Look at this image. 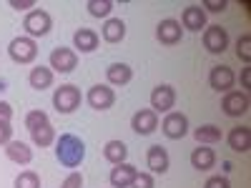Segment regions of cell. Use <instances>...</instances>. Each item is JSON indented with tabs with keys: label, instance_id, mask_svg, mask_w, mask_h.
<instances>
[{
	"label": "cell",
	"instance_id": "cell-30",
	"mask_svg": "<svg viewBox=\"0 0 251 188\" xmlns=\"http://www.w3.org/2000/svg\"><path fill=\"white\" fill-rule=\"evenodd\" d=\"M15 188H40V176L35 171H23L15 178Z\"/></svg>",
	"mask_w": 251,
	"mask_h": 188
},
{
	"label": "cell",
	"instance_id": "cell-33",
	"mask_svg": "<svg viewBox=\"0 0 251 188\" xmlns=\"http://www.w3.org/2000/svg\"><path fill=\"white\" fill-rule=\"evenodd\" d=\"M203 188H231V183H228V178H224V176H211Z\"/></svg>",
	"mask_w": 251,
	"mask_h": 188
},
{
	"label": "cell",
	"instance_id": "cell-7",
	"mask_svg": "<svg viewBox=\"0 0 251 188\" xmlns=\"http://www.w3.org/2000/svg\"><path fill=\"white\" fill-rule=\"evenodd\" d=\"M203 48H206L208 53H214V55L224 53V50L228 48V33H226V28H221V25H208L206 33H203Z\"/></svg>",
	"mask_w": 251,
	"mask_h": 188
},
{
	"label": "cell",
	"instance_id": "cell-16",
	"mask_svg": "<svg viewBox=\"0 0 251 188\" xmlns=\"http://www.w3.org/2000/svg\"><path fill=\"white\" fill-rule=\"evenodd\" d=\"M5 156H8L13 163H18V165H28V163L33 161L30 145L23 143V141H10V143L5 145Z\"/></svg>",
	"mask_w": 251,
	"mask_h": 188
},
{
	"label": "cell",
	"instance_id": "cell-8",
	"mask_svg": "<svg viewBox=\"0 0 251 188\" xmlns=\"http://www.w3.org/2000/svg\"><path fill=\"white\" fill-rule=\"evenodd\" d=\"M75 66H78L75 50L63 48V46L53 48V53H50V70H55V73H71Z\"/></svg>",
	"mask_w": 251,
	"mask_h": 188
},
{
	"label": "cell",
	"instance_id": "cell-31",
	"mask_svg": "<svg viewBox=\"0 0 251 188\" xmlns=\"http://www.w3.org/2000/svg\"><path fill=\"white\" fill-rule=\"evenodd\" d=\"M131 188H153V176L151 173H136L131 181Z\"/></svg>",
	"mask_w": 251,
	"mask_h": 188
},
{
	"label": "cell",
	"instance_id": "cell-28",
	"mask_svg": "<svg viewBox=\"0 0 251 188\" xmlns=\"http://www.w3.org/2000/svg\"><path fill=\"white\" fill-rule=\"evenodd\" d=\"M50 120H48V113L46 111H30L28 116H25V128L28 131H35V128H40V125H48Z\"/></svg>",
	"mask_w": 251,
	"mask_h": 188
},
{
	"label": "cell",
	"instance_id": "cell-36",
	"mask_svg": "<svg viewBox=\"0 0 251 188\" xmlns=\"http://www.w3.org/2000/svg\"><path fill=\"white\" fill-rule=\"evenodd\" d=\"M10 8H15V10H28V8H35V0H10Z\"/></svg>",
	"mask_w": 251,
	"mask_h": 188
},
{
	"label": "cell",
	"instance_id": "cell-25",
	"mask_svg": "<svg viewBox=\"0 0 251 188\" xmlns=\"http://www.w3.org/2000/svg\"><path fill=\"white\" fill-rule=\"evenodd\" d=\"M30 136H33V143H35V145H40V148H48V145H53V141H55V128L48 123V125H40V128L30 131Z\"/></svg>",
	"mask_w": 251,
	"mask_h": 188
},
{
	"label": "cell",
	"instance_id": "cell-9",
	"mask_svg": "<svg viewBox=\"0 0 251 188\" xmlns=\"http://www.w3.org/2000/svg\"><path fill=\"white\" fill-rule=\"evenodd\" d=\"M176 106V91L171 86H156L151 93V111L153 113H171Z\"/></svg>",
	"mask_w": 251,
	"mask_h": 188
},
{
	"label": "cell",
	"instance_id": "cell-24",
	"mask_svg": "<svg viewBox=\"0 0 251 188\" xmlns=\"http://www.w3.org/2000/svg\"><path fill=\"white\" fill-rule=\"evenodd\" d=\"M126 156H128V148H126L123 141H108L103 145V158L108 163L118 165V163H126Z\"/></svg>",
	"mask_w": 251,
	"mask_h": 188
},
{
	"label": "cell",
	"instance_id": "cell-6",
	"mask_svg": "<svg viewBox=\"0 0 251 188\" xmlns=\"http://www.w3.org/2000/svg\"><path fill=\"white\" fill-rule=\"evenodd\" d=\"M161 131H163V136H166V138L178 141V138H183V136L188 133V118H186L183 113H178V111H171L169 116L163 118Z\"/></svg>",
	"mask_w": 251,
	"mask_h": 188
},
{
	"label": "cell",
	"instance_id": "cell-22",
	"mask_svg": "<svg viewBox=\"0 0 251 188\" xmlns=\"http://www.w3.org/2000/svg\"><path fill=\"white\" fill-rule=\"evenodd\" d=\"M106 78H108L111 86H126V83H131L133 70H131V66H126V63H113L106 70Z\"/></svg>",
	"mask_w": 251,
	"mask_h": 188
},
{
	"label": "cell",
	"instance_id": "cell-17",
	"mask_svg": "<svg viewBox=\"0 0 251 188\" xmlns=\"http://www.w3.org/2000/svg\"><path fill=\"white\" fill-rule=\"evenodd\" d=\"M228 148L236 151V153H246L251 148V131L246 128V125H236V128H231V133H228Z\"/></svg>",
	"mask_w": 251,
	"mask_h": 188
},
{
	"label": "cell",
	"instance_id": "cell-37",
	"mask_svg": "<svg viewBox=\"0 0 251 188\" xmlns=\"http://www.w3.org/2000/svg\"><path fill=\"white\" fill-rule=\"evenodd\" d=\"M10 118H13V108H10V103L0 100V120H8V123H10Z\"/></svg>",
	"mask_w": 251,
	"mask_h": 188
},
{
	"label": "cell",
	"instance_id": "cell-12",
	"mask_svg": "<svg viewBox=\"0 0 251 188\" xmlns=\"http://www.w3.org/2000/svg\"><path fill=\"white\" fill-rule=\"evenodd\" d=\"M234 80H236V75H234V70L228 66H214L211 73H208V86H211L214 91H219V93H228V91H231Z\"/></svg>",
	"mask_w": 251,
	"mask_h": 188
},
{
	"label": "cell",
	"instance_id": "cell-20",
	"mask_svg": "<svg viewBox=\"0 0 251 188\" xmlns=\"http://www.w3.org/2000/svg\"><path fill=\"white\" fill-rule=\"evenodd\" d=\"M100 35L106 43H121V40L126 38V23L121 18H108L106 25L100 28Z\"/></svg>",
	"mask_w": 251,
	"mask_h": 188
},
{
	"label": "cell",
	"instance_id": "cell-14",
	"mask_svg": "<svg viewBox=\"0 0 251 188\" xmlns=\"http://www.w3.org/2000/svg\"><path fill=\"white\" fill-rule=\"evenodd\" d=\"M146 161H149V168L153 173H161V176L169 171V165H171V158H169L163 145H151L149 153H146Z\"/></svg>",
	"mask_w": 251,
	"mask_h": 188
},
{
	"label": "cell",
	"instance_id": "cell-38",
	"mask_svg": "<svg viewBox=\"0 0 251 188\" xmlns=\"http://www.w3.org/2000/svg\"><path fill=\"white\" fill-rule=\"evenodd\" d=\"M241 88H251V68L241 70Z\"/></svg>",
	"mask_w": 251,
	"mask_h": 188
},
{
	"label": "cell",
	"instance_id": "cell-10",
	"mask_svg": "<svg viewBox=\"0 0 251 188\" xmlns=\"http://www.w3.org/2000/svg\"><path fill=\"white\" fill-rule=\"evenodd\" d=\"M181 35H183V28H181L178 20H174V18L161 20L158 28H156V38H158L161 46H176V43H181Z\"/></svg>",
	"mask_w": 251,
	"mask_h": 188
},
{
	"label": "cell",
	"instance_id": "cell-32",
	"mask_svg": "<svg viewBox=\"0 0 251 188\" xmlns=\"http://www.w3.org/2000/svg\"><path fill=\"white\" fill-rule=\"evenodd\" d=\"M13 141V128L8 120H0V145H8Z\"/></svg>",
	"mask_w": 251,
	"mask_h": 188
},
{
	"label": "cell",
	"instance_id": "cell-3",
	"mask_svg": "<svg viewBox=\"0 0 251 188\" xmlns=\"http://www.w3.org/2000/svg\"><path fill=\"white\" fill-rule=\"evenodd\" d=\"M53 106H55V111L58 113H73L78 106H80V91L75 88V86H60V88H55V93H53Z\"/></svg>",
	"mask_w": 251,
	"mask_h": 188
},
{
	"label": "cell",
	"instance_id": "cell-5",
	"mask_svg": "<svg viewBox=\"0 0 251 188\" xmlns=\"http://www.w3.org/2000/svg\"><path fill=\"white\" fill-rule=\"evenodd\" d=\"M221 111L228 118H241L244 113H249V95L244 91H228L221 100Z\"/></svg>",
	"mask_w": 251,
	"mask_h": 188
},
{
	"label": "cell",
	"instance_id": "cell-35",
	"mask_svg": "<svg viewBox=\"0 0 251 188\" xmlns=\"http://www.w3.org/2000/svg\"><path fill=\"white\" fill-rule=\"evenodd\" d=\"M60 188H83V176L80 173H71L66 181H63Z\"/></svg>",
	"mask_w": 251,
	"mask_h": 188
},
{
	"label": "cell",
	"instance_id": "cell-13",
	"mask_svg": "<svg viewBox=\"0 0 251 188\" xmlns=\"http://www.w3.org/2000/svg\"><path fill=\"white\" fill-rule=\"evenodd\" d=\"M86 100H88V106H91L93 111H108L113 103H116V93H113V88H108V86H93V88L88 91Z\"/></svg>",
	"mask_w": 251,
	"mask_h": 188
},
{
	"label": "cell",
	"instance_id": "cell-19",
	"mask_svg": "<svg viewBox=\"0 0 251 188\" xmlns=\"http://www.w3.org/2000/svg\"><path fill=\"white\" fill-rule=\"evenodd\" d=\"M98 33L96 30H91V28H80V30H75V35H73V46H75V50H80V53H93L96 48H98Z\"/></svg>",
	"mask_w": 251,
	"mask_h": 188
},
{
	"label": "cell",
	"instance_id": "cell-21",
	"mask_svg": "<svg viewBox=\"0 0 251 188\" xmlns=\"http://www.w3.org/2000/svg\"><path fill=\"white\" fill-rule=\"evenodd\" d=\"M191 165L196 171H208L216 165V153L214 148H206V145H201V148H194L191 153Z\"/></svg>",
	"mask_w": 251,
	"mask_h": 188
},
{
	"label": "cell",
	"instance_id": "cell-26",
	"mask_svg": "<svg viewBox=\"0 0 251 188\" xmlns=\"http://www.w3.org/2000/svg\"><path fill=\"white\" fill-rule=\"evenodd\" d=\"M194 136H196L199 143H219L221 141V128L214 125V123H206V125H201V128L194 131Z\"/></svg>",
	"mask_w": 251,
	"mask_h": 188
},
{
	"label": "cell",
	"instance_id": "cell-1",
	"mask_svg": "<svg viewBox=\"0 0 251 188\" xmlns=\"http://www.w3.org/2000/svg\"><path fill=\"white\" fill-rule=\"evenodd\" d=\"M55 158L60 161V165L66 168H75L86 158V143L73 133H63L55 143Z\"/></svg>",
	"mask_w": 251,
	"mask_h": 188
},
{
	"label": "cell",
	"instance_id": "cell-34",
	"mask_svg": "<svg viewBox=\"0 0 251 188\" xmlns=\"http://www.w3.org/2000/svg\"><path fill=\"white\" fill-rule=\"evenodd\" d=\"M201 8H208L211 13H224L226 10V0H203Z\"/></svg>",
	"mask_w": 251,
	"mask_h": 188
},
{
	"label": "cell",
	"instance_id": "cell-29",
	"mask_svg": "<svg viewBox=\"0 0 251 188\" xmlns=\"http://www.w3.org/2000/svg\"><path fill=\"white\" fill-rule=\"evenodd\" d=\"M236 55H239V60L251 63V35L249 33L239 35V40H236Z\"/></svg>",
	"mask_w": 251,
	"mask_h": 188
},
{
	"label": "cell",
	"instance_id": "cell-27",
	"mask_svg": "<svg viewBox=\"0 0 251 188\" xmlns=\"http://www.w3.org/2000/svg\"><path fill=\"white\" fill-rule=\"evenodd\" d=\"M86 8H88V13L93 18H108L111 10H113V3H111V0H88Z\"/></svg>",
	"mask_w": 251,
	"mask_h": 188
},
{
	"label": "cell",
	"instance_id": "cell-23",
	"mask_svg": "<svg viewBox=\"0 0 251 188\" xmlns=\"http://www.w3.org/2000/svg\"><path fill=\"white\" fill-rule=\"evenodd\" d=\"M28 83H30V88H35V91H46V88L53 86V70L46 68V66H38V68L30 70Z\"/></svg>",
	"mask_w": 251,
	"mask_h": 188
},
{
	"label": "cell",
	"instance_id": "cell-11",
	"mask_svg": "<svg viewBox=\"0 0 251 188\" xmlns=\"http://www.w3.org/2000/svg\"><path fill=\"white\" fill-rule=\"evenodd\" d=\"M131 128H133L138 136H151V133L158 128V113H153L151 108L136 111L133 118H131Z\"/></svg>",
	"mask_w": 251,
	"mask_h": 188
},
{
	"label": "cell",
	"instance_id": "cell-2",
	"mask_svg": "<svg viewBox=\"0 0 251 188\" xmlns=\"http://www.w3.org/2000/svg\"><path fill=\"white\" fill-rule=\"evenodd\" d=\"M23 28L28 30V38H43L53 28V18H50L48 10H33V13L25 15Z\"/></svg>",
	"mask_w": 251,
	"mask_h": 188
},
{
	"label": "cell",
	"instance_id": "cell-15",
	"mask_svg": "<svg viewBox=\"0 0 251 188\" xmlns=\"http://www.w3.org/2000/svg\"><path fill=\"white\" fill-rule=\"evenodd\" d=\"M181 23H183L186 30L199 33L201 28H206V10L201 5H188L183 10V15H181Z\"/></svg>",
	"mask_w": 251,
	"mask_h": 188
},
{
	"label": "cell",
	"instance_id": "cell-18",
	"mask_svg": "<svg viewBox=\"0 0 251 188\" xmlns=\"http://www.w3.org/2000/svg\"><path fill=\"white\" fill-rule=\"evenodd\" d=\"M136 165L131 163H118L116 168L111 171V186L113 188H131V181L136 178Z\"/></svg>",
	"mask_w": 251,
	"mask_h": 188
},
{
	"label": "cell",
	"instance_id": "cell-4",
	"mask_svg": "<svg viewBox=\"0 0 251 188\" xmlns=\"http://www.w3.org/2000/svg\"><path fill=\"white\" fill-rule=\"evenodd\" d=\"M8 53L15 63L20 66H25V63H33L35 55H38V46L33 38H13L10 46H8Z\"/></svg>",
	"mask_w": 251,
	"mask_h": 188
}]
</instances>
